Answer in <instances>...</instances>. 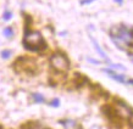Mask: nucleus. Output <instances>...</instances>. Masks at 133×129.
Instances as JSON below:
<instances>
[{
	"mask_svg": "<svg viewBox=\"0 0 133 129\" xmlns=\"http://www.w3.org/2000/svg\"><path fill=\"white\" fill-rule=\"evenodd\" d=\"M61 124L65 127V129H77V127H78L77 122L73 121V119H65V121H61Z\"/></svg>",
	"mask_w": 133,
	"mask_h": 129,
	"instance_id": "nucleus-7",
	"label": "nucleus"
},
{
	"mask_svg": "<svg viewBox=\"0 0 133 129\" xmlns=\"http://www.w3.org/2000/svg\"><path fill=\"white\" fill-rule=\"evenodd\" d=\"M123 0H115V3H117V4H121Z\"/></svg>",
	"mask_w": 133,
	"mask_h": 129,
	"instance_id": "nucleus-16",
	"label": "nucleus"
},
{
	"mask_svg": "<svg viewBox=\"0 0 133 129\" xmlns=\"http://www.w3.org/2000/svg\"><path fill=\"white\" fill-rule=\"evenodd\" d=\"M12 11H10V10H5L4 13H3V20L4 21H10L12 18Z\"/></svg>",
	"mask_w": 133,
	"mask_h": 129,
	"instance_id": "nucleus-11",
	"label": "nucleus"
},
{
	"mask_svg": "<svg viewBox=\"0 0 133 129\" xmlns=\"http://www.w3.org/2000/svg\"><path fill=\"white\" fill-rule=\"evenodd\" d=\"M49 105L51 106V107H59V106H60V100H59V99H54V100L50 101Z\"/></svg>",
	"mask_w": 133,
	"mask_h": 129,
	"instance_id": "nucleus-12",
	"label": "nucleus"
},
{
	"mask_svg": "<svg viewBox=\"0 0 133 129\" xmlns=\"http://www.w3.org/2000/svg\"><path fill=\"white\" fill-rule=\"evenodd\" d=\"M23 44L29 50H39L44 48V38L38 31H26L23 37Z\"/></svg>",
	"mask_w": 133,
	"mask_h": 129,
	"instance_id": "nucleus-2",
	"label": "nucleus"
},
{
	"mask_svg": "<svg viewBox=\"0 0 133 129\" xmlns=\"http://www.w3.org/2000/svg\"><path fill=\"white\" fill-rule=\"evenodd\" d=\"M112 68H116V69H121V71H126V67L122 66V64H118V63H110Z\"/></svg>",
	"mask_w": 133,
	"mask_h": 129,
	"instance_id": "nucleus-13",
	"label": "nucleus"
},
{
	"mask_svg": "<svg viewBox=\"0 0 133 129\" xmlns=\"http://www.w3.org/2000/svg\"><path fill=\"white\" fill-rule=\"evenodd\" d=\"M32 99L36 104H44L45 101H46L45 100V96L41 93H33L32 94Z\"/></svg>",
	"mask_w": 133,
	"mask_h": 129,
	"instance_id": "nucleus-9",
	"label": "nucleus"
},
{
	"mask_svg": "<svg viewBox=\"0 0 133 129\" xmlns=\"http://www.w3.org/2000/svg\"><path fill=\"white\" fill-rule=\"evenodd\" d=\"M89 38H90V40H92V43H93V46H94V48H95V50H97L98 53H99V55H100V56L103 57V59H104V60L106 61L108 63H110V60L108 59V56H106V54H105V51H103V49L100 48V45L98 44V41L95 40V39H94V38H93L92 35H89Z\"/></svg>",
	"mask_w": 133,
	"mask_h": 129,
	"instance_id": "nucleus-6",
	"label": "nucleus"
},
{
	"mask_svg": "<svg viewBox=\"0 0 133 129\" xmlns=\"http://www.w3.org/2000/svg\"><path fill=\"white\" fill-rule=\"evenodd\" d=\"M1 59H4V60H8V59H10L12 55V51L10 50V49H5V50H3L1 51Z\"/></svg>",
	"mask_w": 133,
	"mask_h": 129,
	"instance_id": "nucleus-10",
	"label": "nucleus"
},
{
	"mask_svg": "<svg viewBox=\"0 0 133 129\" xmlns=\"http://www.w3.org/2000/svg\"><path fill=\"white\" fill-rule=\"evenodd\" d=\"M3 35L6 38V39H12L14 35H15V31L12 28L11 26H8V27H5L3 29Z\"/></svg>",
	"mask_w": 133,
	"mask_h": 129,
	"instance_id": "nucleus-8",
	"label": "nucleus"
},
{
	"mask_svg": "<svg viewBox=\"0 0 133 129\" xmlns=\"http://www.w3.org/2000/svg\"><path fill=\"white\" fill-rule=\"evenodd\" d=\"M115 112H116L117 116L125 118V119H131V118L133 117V110L131 109L126 102H123V101H118V102H116Z\"/></svg>",
	"mask_w": 133,
	"mask_h": 129,
	"instance_id": "nucleus-4",
	"label": "nucleus"
},
{
	"mask_svg": "<svg viewBox=\"0 0 133 129\" xmlns=\"http://www.w3.org/2000/svg\"><path fill=\"white\" fill-rule=\"evenodd\" d=\"M103 71H104L111 79H114V81L118 82V83H122V84H128V79H127L126 76H123V74H118V73H116L115 71L109 69V68H105V69H103Z\"/></svg>",
	"mask_w": 133,
	"mask_h": 129,
	"instance_id": "nucleus-5",
	"label": "nucleus"
},
{
	"mask_svg": "<svg viewBox=\"0 0 133 129\" xmlns=\"http://www.w3.org/2000/svg\"><path fill=\"white\" fill-rule=\"evenodd\" d=\"M92 1H94V0H82L81 4H89V3H92Z\"/></svg>",
	"mask_w": 133,
	"mask_h": 129,
	"instance_id": "nucleus-15",
	"label": "nucleus"
},
{
	"mask_svg": "<svg viewBox=\"0 0 133 129\" xmlns=\"http://www.w3.org/2000/svg\"><path fill=\"white\" fill-rule=\"evenodd\" d=\"M87 60H88V62H90V63L100 64V61H98V60H95V59H90V57H88V59H87Z\"/></svg>",
	"mask_w": 133,
	"mask_h": 129,
	"instance_id": "nucleus-14",
	"label": "nucleus"
},
{
	"mask_svg": "<svg viewBox=\"0 0 133 129\" xmlns=\"http://www.w3.org/2000/svg\"><path fill=\"white\" fill-rule=\"evenodd\" d=\"M50 64L51 67L57 72H67L70 68V61L66 57V55L60 53L54 54L50 57Z\"/></svg>",
	"mask_w": 133,
	"mask_h": 129,
	"instance_id": "nucleus-3",
	"label": "nucleus"
},
{
	"mask_svg": "<svg viewBox=\"0 0 133 129\" xmlns=\"http://www.w3.org/2000/svg\"><path fill=\"white\" fill-rule=\"evenodd\" d=\"M110 38L117 48L126 50V48L131 46L133 43V28H129L125 24L114 27L110 33Z\"/></svg>",
	"mask_w": 133,
	"mask_h": 129,
	"instance_id": "nucleus-1",
	"label": "nucleus"
}]
</instances>
